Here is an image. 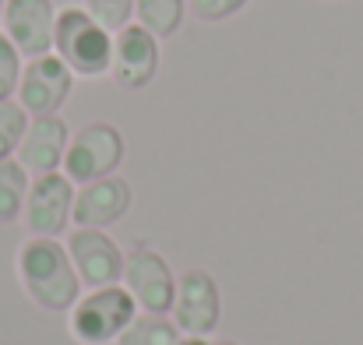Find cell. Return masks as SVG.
I'll use <instances>...</instances> for the list:
<instances>
[{"mask_svg": "<svg viewBox=\"0 0 363 345\" xmlns=\"http://www.w3.org/2000/svg\"><path fill=\"white\" fill-rule=\"evenodd\" d=\"M14 268H18V282H21L25 296L50 314L71 310L82 296V278L71 264L67 243H60V239L28 236L18 247Z\"/></svg>", "mask_w": 363, "mask_h": 345, "instance_id": "obj_1", "label": "cell"}, {"mask_svg": "<svg viewBox=\"0 0 363 345\" xmlns=\"http://www.w3.org/2000/svg\"><path fill=\"white\" fill-rule=\"evenodd\" d=\"M53 53L71 67L74 78H103L110 74V60H113V32L103 28L85 7H74V4L60 7Z\"/></svg>", "mask_w": 363, "mask_h": 345, "instance_id": "obj_2", "label": "cell"}, {"mask_svg": "<svg viewBox=\"0 0 363 345\" xmlns=\"http://www.w3.org/2000/svg\"><path fill=\"white\" fill-rule=\"evenodd\" d=\"M134 317H138L134 296L123 285H103V289H89L85 296H78V303L71 307L67 328L74 342L110 345L127 332Z\"/></svg>", "mask_w": 363, "mask_h": 345, "instance_id": "obj_3", "label": "cell"}, {"mask_svg": "<svg viewBox=\"0 0 363 345\" xmlns=\"http://www.w3.org/2000/svg\"><path fill=\"white\" fill-rule=\"evenodd\" d=\"M123 162V134L113 123H85L64 155V176L74 187H85L92 180H106Z\"/></svg>", "mask_w": 363, "mask_h": 345, "instance_id": "obj_4", "label": "cell"}, {"mask_svg": "<svg viewBox=\"0 0 363 345\" xmlns=\"http://www.w3.org/2000/svg\"><path fill=\"white\" fill-rule=\"evenodd\" d=\"M123 289L134 296L141 314H159V317L173 314V300H177L173 268L148 243L130 247V254L123 261Z\"/></svg>", "mask_w": 363, "mask_h": 345, "instance_id": "obj_5", "label": "cell"}, {"mask_svg": "<svg viewBox=\"0 0 363 345\" xmlns=\"http://www.w3.org/2000/svg\"><path fill=\"white\" fill-rule=\"evenodd\" d=\"M74 194H78V187L64 173L32 176L28 198H25V212H21V222H25L28 236L57 239L74 222Z\"/></svg>", "mask_w": 363, "mask_h": 345, "instance_id": "obj_6", "label": "cell"}, {"mask_svg": "<svg viewBox=\"0 0 363 345\" xmlns=\"http://www.w3.org/2000/svg\"><path fill=\"white\" fill-rule=\"evenodd\" d=\"M71 89H74L71 67L57 53H43V57L25 60V71H21L14 96L28 116H53L71 99Z\"/></svg>", "mask_w": 363, "mask_h": 345, "instance_id": "obj_7", "label": "cell"}, {"mask_svg": "<svg viewBox=\"0 0 363 345\" xmlns=\"http://www.w3.org/2000/svg\"><path fill=\"white\" fill-rule=\"evenodd\" d=\"M223 300L219 285L208 271H184L177 278V300H173V324L187 339H208L219 328Z\"/></svg>", "mask_w": 363, "mask_h": 345, "instance_id": "obj_8", "label": "cell"}, {"mask_svg": "<svg viewBox=\"0 0 363 345\" xmlns=\"http://www.w3.org/2000/svg\"><path fill=\"white\" fill-rule=\"evenodd\" d=\"M67 254L71 264L82 278L85 289H103V285H121L123 282V254L106 230H78L67 236Z\"/></svg>", "mask_w": 363, "mask_h": 345, "instance_id": "obj_9", "label": "cell"}, {"mask_svg": "<svg viewBox=\"0 0 363 345\" xmlns=\"http://www.w3.org/2000/svg\"><path fill=\"white\" fill-rule=\"evenodd\" d=\"M159 71V39L141 28L138 21L123 25L113 35V60H110V78L123 92H141L152 85Z\"/></svg>", "mask_w": 363, "mask_h": 345, "instance_id": "obj_10", "label": "cell"}, {"mask_svg": "<svg viewBox=\"0 0 363 345\" xmlns=\"http://www.w3.org/2000/svg\"><path fill=\"white\" fill-rule=\"evenodd\" d=\"M4 35L18 46L25 60L53 53L57 7L53 0H7L4 4Z\"/></svg>", "mask_w": 363, "mask_h": 345, "instance_id": "obj_11", "label": "cell"}, {"mask_svg": "<svg viewBox=\"0 0 363 345\" xmlns=\"http://www.w3.org/2000/svg\"><path fill=\"white\" fill-rule=\"evenodd\" d=\"M71 145V130L64 123V116H32L28 130L18 145V162L28 169V176H43V173H60L64 169V155Z\"/></svg>", "mask_w": 363, "mask_h": 345, "instance_id": "obj_12", "label": "cell"}, {"mask_svg": "<svg viewBox=\"0 0 363 345\" xmlns=\"http://www.w3.org/2000/svg\"><path fill=\"white\" fill-rule=\"evenodd\" d=\"M130 183L123 176H106L78 187L74 194V226L78 230H110L130 212Z\"/></svg>", "mask_w": 363, "mask_h": 345, "instance_id": "obj_13", "label": "cell"}, {"mask_svg": "<svg viewBox=\"0 0 363 345\" xmlns=\"http://www.w3.org/2000/svg\"><path fill=\"white\" fill-rule=\"evenodd\" d=\"M184 14H187V0H134V21L148 28L155 39L177 35Z\"/></svg>", "mask_w": 363, "mask_h": 345, "instance_id": "obj_14", "label": "cell"}, {"mask_svg": "<svg viewBox=\"0 0 363 345\" xmlns=\"http://www.w3.org/2000/svg\"><path fill=\"white\" fill-rule=\"evenodd\" d=\"M28 169L18 159H4L0 162V226H11L21 219L25 212V198H28Z\"/></svg>", "mask_w": 363, "mask_h": 345, "instance_id": "obj_15", "label": "cell"}, {"mask_svg": "<svg viewBox=\"0 0 363 345\" xmlns=\"http://www.w3.org/2000/svg\"><path fill=\"white\" fill-rule=\"evenodd\" d=\"M117 345H180V328L159 314H138Z\"/></svg>", "mask_w": 363, "mask_h": 345, "instance_id": "obj_16", "label": "cell"}, {"mask_svg": "<svg viewBox=\"0 0 363 345\" xmlns=\"http://www.w3.org/2000/svg\"><path fill=\"white\" fill-rule=\"evenodd\" d=\"M28 120L32 116L25 113V106L18 99H4L0 103V162L18 155V145H21L25 130H28Z\"/></svg>", "mask_w": 363, "mask_h": 345, "instance_id": "obj_17", "label": "cell"}, {"mask_svg": "<svg viewBox=\"0 0 363 345\" xmlns=\"http://www.w3.org/2000/svg\"><path fill=\"white\" fill-rule=\"evenodd\" d=\"M21 71H25V57H21L18 46L0 32V103H4V99H14L18 81H21Z\"/></svg>", "mask_w": 363, "mask_h": 345, "instance_id": "obj_18", "label": "cell"}, {"mask_svg": "<svg viewBox=\"0 0 363 345\" xmlns=\"http://www.w3.org/2000/svg\"><path fill=\"white\" fill-rule=\"evenodd\" d=\"M85 11H89L103 28H110L113 35L121 32L123 25L134 21V0H85Z\"/></svg>", "mask_w": 363, "mask_h": 345, "instance_id": "obj_19", "label": "cell"}, {"mask_svg": "<svg viewBox=\"0 0 363 345\" xmlns=\"http://www.w3.org/2000/svg\"><path fill=\"white\" fill-rule=\"evenodd\" d=\"M250 0H187V11H194L201 21H226L240 14Z\"/></svg>", "mask_w": 363, "mask_h": 345, "instance_id": "obj_20", "label": "cell"}, {"mask_svg": "<svg viewBox=\"0 0 363 345\" xmlns=\"http://www.w3.org/2000/svg\"><path fill=\"white\" fill-rule=\"evenodd\" d=\"M180 345H212V342H205V339H180Z\"/></svg>", "mask_w": 363, "mask_h": 345, "instance_id": "obj_21", "label": "cell"}, {"mask_svg": "<svg viewBox=\"0 0 363 345\" xmlns=\"http://www.w3.org/2000/svg\"><path fill=\"white\" fill-rule=\"evenodd\" d=\"M4 4H7V0H0V25H4Z\"/></svg>", "mask_w": 363, "mask_h": 345, "instance_id": "obj_22", "label": "cell"}, {"mask_svg": "<svg viewBox=\"0 0 363 345\" xmlns=\"http://www.w3.org/2000/svg\"><path fill=\"white\" fill-rule=\"evenodd\" d=\"M212 345H240V342H212Z\"/></svg>", "mask_w": 363, "mask_h": 345, "instance_id": "obj_23", "label": "cell"}]
</instances>
